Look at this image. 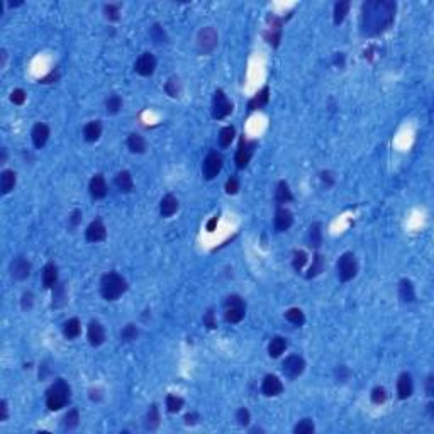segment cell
<instances>
[{
    "mask_svg": "<svg viewBox=\"0 0 434 434\" xmlns=\"http://www.w3.org/2000/svg\"><path fill=\"white\" fill-rule=\"evenodd\" d=\"M31 137H33V142H34L36 150H41V148L46 144L48 139H49V127L46 126V124L38 122V124H36V126L33 127Z\"/></svg>",
    "mask_w": 434,
    "mask_h": 434,
    "instance_id": "obj_19",
    "label": "cell"
},
{
    "mask_svg": "<svg viewBox=\"0 0 434 434\" xmlns=\"http://www.w3.org/2000/svg\"><path fill=\"white\" fill-rule=\"evenodd\" d=\"M261 392L266 397H276L283 392V383L276 375H266L261 383Z\"/></svg>",
    "mask_w": 434,
    "mask_h": 434,
    "instance_id": "obj_15",
    "label": "cell"
},
{
    "mask_svg": "<svg viewBox=\"0 0 434 434\" xmlns=\"http://www.w3.org/2000/svg\"><path fill=\"white\" fill-rule=\"evenodd\" d=\"M58 283V266L55 263H48L43 268V285L44 288H53Z\"/></svg>",
    "mask_w": 434,
    "mask_h": 434,
    "instance_id": "obj_26",
    "label": "cell"
},
{
    "mask_svg": "<svg viewBox=\"0 0 434 434\" xmlns=\"http://www.w3.org/2000/svg\"><path fill=\"white\" fill-rule=\"evenodd\" d=\"M370 399L373 404H377V405L383 404V402L387 400V390L383 387H375L370 393Z\"/></svg>",
    "mask_w": 434,
    "mask_h": 434,
    "instance_id": "obj_47",
    "label": "cell"
},
{
    "mask_svg": "<svg viewBox=\"0 0 434 434\" xmlns=\"http://www.w3.org/2000/svg\"><path fill=\"white\" fill-rule=\"evenodd\" d=\"M165 90H167V93L170 97H173V98L178 97V95H180V90H182V88H180V80L175 78V77H172L167 82V85H165Z\"/></svg>",
    "mask_w": 434,
    "mask_h": 434,
    "instance_id": "obj_45",
    "label": "cell"
},
{
    "mask_svg": "<svg viewBox=\"0 0 434 434\" xmlns=\"http://www.w3.org/2000/svg\"><path fill=\"white\" fill-rule=\"evenodd\" d=\"M316 431V426L314 422H312V419H302L301 422L297 424V426L294 427V432L295 434H312Z\"/></svg>",
    "mask_w": 434,
    "mask_h": 434,
    "instance_id": "obj_44",
    "label": "cell"
},
{
    "mask_svg": "<svg viewBox=\"0 0 434 434\" xmlns=\"http://www.w3.org/2000/svg\"><path fill=\"white\" fill-rule=\"evenodd\" d=\"M87 338H88V343H90L93 348L102 346V344L105 343V329H104V326H102L98 321H92L90 324H88Z\"/></svg>",
    "mask_w": 434,
    "mask_h": 434,
    "instance_id": "obj_16",
    "label": "cell"
},
{
    "mask_svg": "<svg viewBox=\"0 0 434 434\" xmlns=\"http://www.w3.org/2000/svg\"><path fill=\"white\" fill-rule=\"evenodd\" d=\"M204 326H207L209 329H216L217 322H216V314H214L212 309H209L207 312L204 314Z\"/></svg>",
    "mask_w": 434,
    "mask_h": 434,
    "instance_id": "obj_52",
    "label": "cell"
},
{
    "mask_svg": "<svg viewBox=\"0 0 434 434\" xmlns=\"http://www.w3.org/2000/svg\"><path fill=\"white\" fill-rule=\"evenodd\" d=\"M350 7H351L350 0H339V2L334 4V24L336 26L343 24L348 12H350Z\"/></svg>",
    "mask_w": 434,
    "mask_h": 434,
    "instance_id": "obj_28",
    "label": "cell"
},
{
    "mask_svg": "<svg viewBox=\"0 0 434 434\" xmlns=\"http://www.w3.org/2000/svg\"><path fill=\"white\" fill-rule=\"evenodd\" d=\"M395 2H366L361 7V34L378 36L390 28L395 19Z\"/></svg>",
    "mask_w": 434,
    "mask_h": 434,
    "instance_id": "obj_1",
    "label": "cell"
},
{
    "mask_svg": "<svg viewBox=\"0 0 434 434\" xmlns=\"http://www.w3.org/2000/svg\"><path fill=\"white\" fill-rule=\"evenodd\" d=\"M6 60H7V51H6V49H2V65H0L2 68L6 66Z\"/></svg>",
    "mask_w": 434,
    "mask_h": 434,
    "instance_id": "obj_62",
    "label": "cell"
},
{
    "mask_svg": "<svg viewBox=\"0 0 434 434\" xmlns=\"http://www.w3.org/2000/svg\"><path fill=\"white\" fill-rule=\"evenodd\" d=\"M100 136H102L100 120H90V122L83 127V137L87 142H95V141H98V137Z\"/></svg>",
    "mask_w": 434,
    "mask_h": 434,
    "instance_id": "obj_25",
    "label": "cell"
},
{
    "mask_svg": "<svg viewBox=\"0 0 434 434\" xmlns=\"http://www.w3.org/2000/svg\"><path fill=\"white\" fill-rule=\"evenodd\" d=\"M144 427L148 431H156L160 427V410H158V405L153 404L150 407L146 414V420H144Z\"/></svg>",
    "mask_w": 434,
    "mask_h": 434,
    "instance_id": "obj_33",
    "label": "cell"
},
{
    "mask_svg": "<svg viewBox=\"0 0 434 434\" xmlns=\"http://www.w3.org/2000/svg\"><path fill=\"white\" fill-rule=\"evenodd\" d=\"M16 182H17V175L14 170H4L0 173V190H2L4 195L11 194L16 187Z\"/></svg>",
    "mask_w": 434,
    "mask_h": 434,
    "instance_id": "obj_23",
    "label": "cell"
},
{
    "mask_svg": "<svg viewBox=\"0 0 434 434\" xmlns=\"http://www.w3.org/2000/svg\"><path fill=\"white\" fill-rule=\"evenodd\" d=\"M134 70L141 77H151L156 70V58L151 53H142L136 60V63H134Z\"/></svg>",
    "mask_w": 434,
    "mask_h": 434,
    "instance_id": "obj_12",
    "label": "cell"
},
{
    "mask_svg": "<svg viewBox=\"0 0 434 434\" xmlns=\"http://www.w3.org/2000/svg\"><path fill=\"white\" fill-rule=\"evenodd\" d=\"M80 333H82V324H80V321L77 317L68 319L63 324V334L66 339H77L80 336Z\"/></svg>",
    "mask_w": 434,
    "mask_h": 434,
    "instance_id": "obj_30",
    "label": "cell"
},
{
    "mask_svg": "<svg viewBox=\"0 0 434 434\" xmlns=\"http://www.w3.org/2000/svg\"><path fill=\"white\" fill-rule=\"evenodd\" d=\"M115 187H117V190L120 192V194H131V192L134 190V182H132V177L129 172H119L117 175H115Z\"/></svg>",
    "mask_w": 434,
    "mask_h": 434,
    "instance_id": "obj_22",
    "label": "cell"
},
{
    "mask_svg": "<svg viewBox=\"0 0 434 434\" xmlns=\"http://www.w3.org/2000/svg\"><path fill=\"white\" fill-rule=\"evenodd\" d=\"M399 297H400V301L404 304H410V302L415 301V290H414L412 281L407 280V278L400 280V283H399Z\"/></svg>",
    "mask_w": 434,
    "mask_h": 434,
    "instance_id": "obj_27",
    "label": "cell"
},
{
    "mask_svg": "<svg viewBox=\"0 0 434 434\" xmlns=\"http://www.w3.org/2000/svg\"><path fill=\"white\" fill-rule=\"evenodd\" d=\"M219 44V34L214 28H204L200 29L199 36H197V51L200 55H210Z\"/></svg>",
    "mask_w": 434,
    "mask_h": 434,
    "instance_id": "obj_7",
    "label": "cell"
},
{
    "mask_svg": "<svg viewBox=\"0 0 434 434\" xmlns=\"http://www.w3.org/2000/svg\"><path fill=\"white\" fill-rule=\"evenodd\" d=\"M336 270H338V276L343 283L353 280L358 273V261L356 256L351 251H346L339 256L338 263H336Z\"/></svg>",
    "mask_w": 434,
    "mask_h": 434,
    "instance_id": "obj_5",
    "label": "cell"
},
{
    "mask_svg": "<svg viewBox=\"0 0 434 434\" xmlns=\"http://www.w3.org/2000/svg\"><path fill=\"white\" fill-rule=\"evenodd\" d=\"M307 253L304 249H295L294 251V258H292V266L295 271H301L307 263Z\"/></svg>",
    "mask_w": 434,
    "mask_h": 434,
    "instance_id": "obj_43",
    "label": "cell"
},
{
    "mask_svg": "<svg viewBox=\"0 0 434 434\" xmlns=\"http://www.w3.org/2000/svg\"><path fill=\"white\" fill-rule=\"evenodd\" d=\"M321 180H322V183H324V187L326 189H331V187L334 185V175H333V172H329V170H326V172H322L321 173Z\"/></svg>",
    "mask_w": 434,
    "mask_h": 434,
    "instance_id": "obj_54",
    "label": "cell"
},
{
    "mask_svg": "<svg viewBox=\"0 0 434 434\" xmlns=\"http://www.w3.org/2000/svg\"><path fill=\"white\" fill-rule=\"evenodd\" d=\"M281 370H283V373L287 378L295 380V378L301 377V375L304 373V370H306V361H304V358L299 356V355H290V356L285 358L283 365H281Z\"/></svg>",
    "mask_w": 434,
    "mask_h": 434,
    "instance_id": "obj_10",
    "label": "cell"
},
{
    "mask_svg": "<svg viewBox=\"0 0 434 434\" xmlns=\"http://www.w3.org/2000/svg\"><path fill=\"white\" fill-rule=\"evenodd\" d=\"M137 336H139V329H137L134 324H127L126 328L120 331V341H124V343L136 341Z\"/></svg>",
    "mask_w": 434,
    "mask_h": 434,
    "instance_id": "obj_41",
    "label": "cell"
},
{
    "mask_svg": "<svg viewBox=\"0 0 434 434\" xmlns=\"http://www.w3.org/2000/svg\"><path fill=\"white\" fill-rule=\"evenodd\" d=\"M426 393L429 397L434 393V378H432V375H429L427 380H426Z\"/></svg>",
    "mask_w": 434,
    "mask_h": 434,
    "instance_id": "obj_59",
    "label": "cell"
},
{
    "mask_svg": "<svg viewBox=\"0 0 434 434\" xmlns=\"http://www.w3.org/2000/svg\"><path fill=\"white\" fill-rule=\"evenodd\" d=\"M183 404H185V400H183L182 397L173 395V393L167 395V410L168 412H172V414L178 412V410H182Z\"/></svg>",
    "mask_w": 434,
    "mask_h": 434,
    "instance_id": "obj_42",
    "label": "cell"
},
{
    "mask_svg": "<svg viewBox=\"0 0 434 434\" xmlns=\"http://www.w3.org/2000/svg\"><path fill=\"white\" fill-rule=\"evenodd\" d=\"M199 420H200V415L197 412H189L185 415V424H187V426H195Z\"/></svg>",
    "mask_w": 434,
    "mask_h": 434,
    "instance_id": "obj_57",
    "label": "cell"
},
{
    "mask_svg": "<svg viewBox=\"0 0 434 434\" xmlns=\"http://www.w3.org/2000/svg\"><path fill=\"white\" fill-rule=\"evenodd\" d=\"M236 420H238L241 427H246L249 424V420H251V414H249V410L246 407H241V409H238V412H236Z\"/></svg>",
    "mask_w": 434,
    "mask_h": 434,
    "instance_id": "obj_48",
    "label": "cell"
},
{
    "mask_svg": "<svg viewBox=\"0 0 434 434\" xmlns=\"http://www.w3.org/2000/svg\"><path fill=\"white\" fill-rule=\"evenodd\" d=\"M285 319L295 326H302L304 322H306V316H304V312L299 307H292L285 312Z\"/></svg>",
    "mask_w": 434,
    "mask_h": 434,
    "instance_id": "obj_39",
    "label": "cell"
},
{
    "mask_svg": "<svg viewBox=\"0 0 434 434\" xmlns=\"http://www.w3.org/2000/svg\"><path fill=\"white\" fill-rule=\"evenodd\" d=\"M150 36H151V39H153V41H155L156 44L167 43V33H165V29L161 28L160 24H155L153 28H151Z\"/></svg>",
    "mask_w": 434,
    "mask_h": 434,
    "instance_id": "obj_46",
    "label": "cell"
},
{
    "mask_svg": "<svg viewBox=\"0 0 434 434\" xmlns=\"http://www.w3.org/2000/svg\"><path fill=\"white\" fill-rule=\"evenodd\" d=\"M58 80H60V71H58L56 68L49 71V75H46V77H43L41 80H39V83L43 85H51V83H56Z\"/></svg>",
    "mask_w": 434,
    "mask_h": 434,
    "instance_id": "obj_53",
    "label": "cell"
},
{
    "mask_svg": "<svg viewBox=\"0 0 434 434\" xmlns=\"http://www.w3.org/2000/svg\"><path fill=\"white\" fill-rule=\"evenodd\" d=\"M275 200H276V204H278V207H281L283 204H288V202H292V200H294V195H292V192H290V187H288V183L285 180H280L278 185H276Z\"/></svg>",
    "mask_w": 434,
    "mask_h": 434,
    "instance_id": "obj_24",
    "label": "cell"
},
{
    "mask_svg": "<svg viewBox=\"0 0 434 434\" xmlns=\"http://www.w3.org/2000/svg\"><path fill=\"white\" fill-rule=\"evenodd\" d=\"M104 16H105L107 21L117 22L120 19V4H105Z\"/></svg>",
    "mask_w": 434,
    "mask_h": 434,
    "instance_id": "obj_40",
    "label": "cell"
},
{
    "mask_svg": "<svg viewBox=\"0 0 434 434\" xmlns=\"http://www.w3.org/2000/svg\"><path fill=\"white\" fill-rule=\"evenodd\" d=\"M256 146H258L256 139H248L244 134L239 137L238 151H236V168L244 170L246 167H248L249 161H251V158H253V155H254Z\"/></svg>",
    "mask_w": 434,
    "mask_h": 434,
    "instance_id": "obj_6",
    "label": "cell"
},
{
    "mask_svg": "<svg viewBox=\"0 0 434 434\" xmlns=\"http://www.w3.org/2000/svg\"><path fill=\"white\" fill-rule=\"evenodd\" d=\"M334 375H336V380H338V382L344 383V382H348V380H350V377H351V370L348 368L346 365H338V368H336V371H334Z\"/></svg>",
    "mask_w": 434,
    "mask_h": 434,
    "instance_id": "obj_49",
    "label": "cell"
},
{
    "mask_svg": "<svg viewBox=\"0 0 434 434\" xmlns=\"http://www.w3.org/2000/svg\"><path fill=\"white\" fill-rule=\"evenodd\" d=\"M80 222H82V210H73L70 216V226L77 227Z\"/></svg>",
    "mask_w": 434,
    "mask_h": 434,
    "instance_id": "obj_56",
    "label": "cell"
},
{
    "mask_svg": "<svg viewBox=\"0 0 434 434\" xmlns=\"http://www.w3.org/2000/svg\"><path fill=\"white\" fill-rule=\"evenodd\" d=\"M66 301H68V295H66V287L65 283H58L53 287V307H63Z\"/></svg>",
    "mask_w": 434,
    "mask_h": 434,
    "instance_id": "obj_34",
    "label": "cell"
},
{
    "mask_svg": "<svg viewBox=\"0 0 434 434\" xmlns=\"http://www.w3.org/2000/svg\"><path fill=\"white\" fill-rule=\"evenodd\" d=\"M222 165H224L222 156L216 153V151H210V153L205 156V160L202 163V175L205 180H214V178L221 173Z\"/></svg>",
    "mask_w": 434,
    "mask_h": 434,
    "instance_id": "obj_9",
    "label": "cell"
},
{
    "mask_svg": "<svg viewBox=\"0 0 434 434\" xmlns=\"http://www.w3.org/2000/svg\"><path fill=\"white\" fill-rule=\"evenodd\" d=\"M217 222H219V216H214V217L207 222V231H209V232H212L214 229H216Z\"/></svg>",
    "mask_w": 434,
    "mask_h": 434,
    "instance_id": "obj_60",
    "label": "cell"
},
{
    "mask_svg": "<svg viewBox=\"0 0 434 434\" xmlns=\"http://www.w3.org/2000/svg\"><path fill=\"white\" fill-rule=\"evenodd\" d=\"M268 102H270V87H263L261 90H259L256 95H254L251 100L248 102V110L249 112H254V110H259L263 109L265 105H268Z\"/></svg>",
    "mask_w": 434,
    "mask_h": 434,
    "instance_id": "obj_20",
    "label": "cell"
},
{
    "mask_svg": "<svg viewBox=\"0 0 434 434\" xmlns=\"http://www.w3.org/2000/svg\"><path fill=\"white\" fill-rule=\"evenodd\" d=\"M31 261L26 256H22V254H19V256H16L14 259L11 261V276L14 280H26L28 276L31 275Z\"/></svg>",
    "mask_w": 434,
    "mask_h": 434,
    "instance_id": "obj_11",
    "label": "cell"
},
{
    "mask_svg": "<svg viewBox=\"0 0 434 434\" xmlns=\"http://www.w3.org/2000/svg\"><path fill=\"white\" fill-rule=\"evenodd\" d=\"M120 107H122V98H120L119 95H115V93H112V95L107 97L105 100V110L107 114L110 115H115L120 110Z\"/></svg>",
    "mask_w": 434,
    "mask_h": 434,
    "instance_id": "obj_38",
    "label": "cell"
},
{
    "mask_svg": "<svg viewBox=\"0 0 434 434\" xmlns=\"http://www.w3.org/2000/svg\"><path fill=\"white\" fill-rule=\"evenodd\" d=\"M85 238H87L88 243H100V241H105L107 227L104 226V222H102L100 217L88 224L87 231H85Z\"/></svg>",
    "mask_w": 434,
    "mask_h": 434,
    "instance_id": "obj_13",
    "label": "cell"
},
{
    "mask_svg": "<svg viewBox=\"0 0 434 434\" xmlns=\"http://www.w3.org/2000/svg\"><path fill=\"white\" fill-rule=\"evenodd\" d=\"M238 192H239V178L238 177H231L229 180L226 182V194L236 195Z\"/></svg>",
    "mask_w": 434,
    "mask_h": 434,
    "instance_id": "obj_51",
    "label": "cell"
},
{
    "mask_svg": "<svg viewBox=\"0 0 434 434\" xmlns=\"http://www.w3.org/2000/svg\"><path fill=\"white\" fill-rule=\"evenodd\" d=\"M127 148L131 150V153H137V155H142L146 151V141L141 134H129L127 137Z\"/></svg>",
    "mask_w": 434,
    "mask_h": 434,
    "instance_id": "obj_29",
    "label": "cell"
},
{
    "mask_svg": "<svg viewBox=\"0 0 434 434\" xmlns=\"http://www.w3.org/2000/svg\"><path fill=\"white\" fill-rule=\"evenodd\" d=\"M6 160H7V150L6 148H2V156H0V163H6Z\"/></svg>",
    "mask_w": 434,
    "mask_h": 434,
    "instance_id": "obj_61",
    "label": "cell"
},
{
    "mask_svg": "<svg viewBox=\"0 0 434 434\" xmlns=\"http://www.w3.org/2000/svg\"><path fill=\"white\" fill-rule=\"evenodd\" d=\"M21 306H22V309H24V311H31V309H33V294L26 292L24 295H22Z\"/></svg>",
    "mask_w": 434,
    "mask_h": 434,
    "instance_id": "obj_55",
    "label": "cell"
},
{
    "mask_svg": "<svg viewBox=\"0 0 434 434\" xmlns=\"http://www.w3.org/2000/svg\"><path fill=\"white\" fill-rule=\"evenodd\" d=\"M324 268H326V259H324V256H322L321 253H316L314 254V258H312V265H311V268H309V271H307V278H316L317 275H321L322 271H324Z\"/></svg>",
    "mask_w": 434,
    "mask_h": 434,
    "instance_id": "obj_32",
    "label": "cell"
},
{
    "mask_svg": "<svg viewBox=\"0 0 434 434\" xmlns=\"http://www.w3.org/2000/svg\"><path fill=\"white\" fill-rule=\"evenodd\" d=\"M178 207H180V205H178V200H177V197L175 195H172V194H167L163 197V199H161V202H160V214H161V217H172L173 214L177 212L178 210Z\"/></svg>",
    "mask_w": 434,
    "mask_h": 434,
    "instance_id": "obj_21",
    "label": "cell"
},
{
    "mask_svg": "<svg viewBox=\"0 0 434 434\" xmlns=\"http://www.w3.org/2000/svg\"><path fill=\"white\" fill-rule=\"evenodd\" d=\"M234 136H236V129L234 126H226L219 131V146L221 148H227L231 146V142L234 141Z\"/></svg>",
    "mask_w": 434,
    "mask_h": 434,
    "instance_id": "obj_36",
    "label": "cell"
},
{
    "mask_svg": "<svg viewBox=\"0 0 434 434\" xmlns=\"http://www.w3.org/2000/svg\"><path fill=\"white\" fill-rule=\"evenodd\" d=\"M232 112V102L227 98V95L224 93V90H216L214 93V100H212V117L221 120V119H226L227 115Z\"/></svg>",
    "mask_w": 434,
    "mask_h": 434,
    "instance_id": "obj_8",
    "label": "cell"
},
{
    "mask_svg": "<svg viewBox=\"0 0 434 434\" xmlns=\"http://www.w3.org/2000/svg\"><path fill=\"white\" fill-rule=\"evenodd\" d=\"M26 98H28V93L22 90V88H16V90L11 93V102L16 105H22L26 102Z\"/></svg>",
    "mask_w": 434,
    "mask_h": 434,
    "instance_id": "obj_50",
    "label": "cell"
},
{
    "mask_svg": "<svg viewBox=\"0 0 434 434\" xmlns=\"http://www.w3.org/2000/svg\"><path fill=\"white\" fill-rule=\"evenodd\" d=\"M412 392H414L412 377H410V373L404 371V373L399 375V380H397V397L400 400H405L412 395Z\"/></svg>",
    "mask_w": 434,
    "mask_h": 434,
    "instance_id": "obj_17",
    "label": "cell"
},
{
    "mask_svg": "<svg viewBox=\"0 0 434 434\" xmlns=\"http://www.w3.org/2000/svg\"><path fill=\"white\" fill-rule=\"evenodd\" d=\"M71 399V388L63 378H58L46 392V405L49 410H61Z\"/></svg>",
    "mask_w": 434,
    "mask_h": 434,
    "instance_id": "obj_3",
    "label": "cell"
},
{
    "mask_svg": "<svg viewBox=\"0 0 434 434\" xmlns=\"http://www.w3.org/2000/svg\"><path fill=\"white\" fill-rule=\"evenodd\" d=\"M0 409H2V417H0V420L6 422V420L9 419V404H7L6 399H2V402H0Z\"/></svg>",
    "mask_w": 434,
    "mask_h": 434,
    "instance_id": "obj_58",
    "label": "cell"
},
{
    "mask_svg": "<svg viewBox=\"0 0 434 434\" xmlns=\"http://www.w3.org/2000/svg\"><path fill=\"white\" fill-rule=\"evenodd\" d=\"M107 182L102 173H97V175L92 177L90 183H88V192H90V195L93 197L95 200H100L104 199V197L107 195Z\"/></svg>",
    "mask_w": 434,
    "mask_h": 434,
    "instance_id": "obj_18",
    "label": "cell"
},
{
    "mask_svg": "<svg viewBox=\"0 0 434 434\" xmlns=\"http://www.w3.org/2000/svg\"><path fill=\"white\" fill-rule=\"evenodd\" d=\"M287 350V339L281 336H275L268 344V355L271 358H278L281 356V353Z\"/></svg>",
    "mask_w": 434,
    "mask_h": 434,
    "instance_id": "obj_31",
    "label": "cell"
},
{
    "mask_svg": "<svg viewBox=\"0 0 434 434\" xmlns=\"http://www.w3.org/2000/svg\"><path fill=\"white\" fill-rule=\"evenodd\" d=\"M127 290V281L122 275L115 273V271H109L102 276L100 280V294L105 301L114 302L119 297H122V294H126Z\"/></svg>",
    "mask_w": 434,
    "mask_h": 434,
    "instance_id": "obj_2",
    "label": "cell"
},
{
    "mask_svg": "<svg viewBox=\"0 0 434 434\" xmlns=\"http://www.w3.org/2000/svg\"><path fill=\"white\" fill-rule=\"evenodd\" d=\"M246 316V302L239 295L232 294L224 301V319L229 324H238Z\"/></svg>",
    "mask_w": 434,
    "mask_h": 434,
    "instance_id": "obj_4",
    "label": "cell"
},
{
    "mask_svg": "<svg viewBox=\"0 0 434 434\" xmlns=\"http://www.w3.org/2000/svg\"><path fill=\"white\" fill-rule=\"evenodd\" d=\"M322 244V224L321 222H314L309 227V246L311 248H319Z\"/></svg>",
    "mask_w": 434,
    "mask_h": 434,
    "instance_id": "obj_35",
    "label": "cell"
},
{
    "mask_svg": "<svg viewBox=\"0 0 434 434\" xmlns=\"http://www.w3.org/2000/svg\"><path fill=\"white\" fill-rule=\"evenodd\" d=\"M273 224H275V231L276 232L288 231L290 227H292V224H294V214L290 212L287 207H278V209H276V212H275Z\"/></svg>",
    "mask_w": 434,
    "mask_h": 434,
    "instance_id": "obj_14",
    "label": "cell"
},
{
    "mask_svg": "<svg viewBox=\"0 0 434 434\" xmlns=\"http://www.w3.org/2000/svg\"><path fill=\"white\" fill-rule=\"evenodd\" d=\"M80 424V412L78 409H70L68 412H66V415L63 417V427L68 429V431H71V429L78 427Z\"/></svg>",
    "mask_w": 434,
    "mask_h": 434,
    "instance_id": "obj_37",
    "label": "cell"
},
{
    "mask_svg": "<svg viewBox=\"0 0 434 434\" xmlns=\"http://www.w3.org/2000/svg\"><path fill=\"white\" fill-rule=\"evenodd\" d=\"M22 6V2H9V7H19Z\"/></svg>",
    "mask_w": 434,
    "mask_h": 434,
    "instance_id": "obj_63",
    "label": "cell"
}]
</instances>
